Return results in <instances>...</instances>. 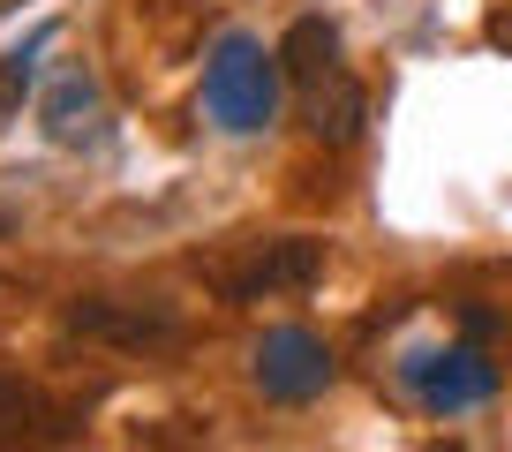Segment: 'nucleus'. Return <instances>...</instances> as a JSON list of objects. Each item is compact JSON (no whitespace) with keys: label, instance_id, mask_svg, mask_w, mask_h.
<instances>
[{"label":"nucleus","instance_id":"10","mask_svg":"<svg viewBox=\"0 0 512 452\" xmlns=\"http://www.w3.org/2000/svg\"><path fill=\"white\" fill-rule=\"evenodd\" d=\"M46 38H53V31H38L31 46H16L8 61H0V113H16V98L31 91V61H38V46H46Z\"/></svg>","mask_w":512,"mask_h":452},{"label":"nucleus","instance_id":"4","mask_svg":"<svg viewBox=\"0 0 512 452\" xmlns=\"http://www.w3.org/2000/svg\"><path fill=\"white\" fill-rule=\"evenodd\" d=\"M407 385L430 400V415H460V407H482L497 392V362L482 347H445V355L407 362Z\"/></svg>","mask_w":512,"mask_h":452},{"label":"nucleus","instance_id":"5","mask_svg":"<svg viewBox=\"0 0 512 452\" xmlns=\"http://www.w3.org/2000/svg\"><path fill=\"white\" fill-rule=\"evenodd\" d=\"M68 332L106 347H181V317L166 302H68Z\"/></svg>","mask_w":512,"mask_h":452},{"label":"nucleus","instance_id":"9","mask_svg":"<svg viewBox=\"0 0 512 452\" xmlns=\"http://www.w3.org/2000/svg\"><path fill=\"white\" fill-rule=\"evenodd\" d=\"M38 415H46V400H38V392L23 385V377H8V370H0V437H23Z\"/></svg>","mask_w":512,"mask_h":452},{"label":"nucleus","instance_id":"7","mask_svg":"<svg viewBox=\"0 0 512 452\" xmlns=\"http://www.w3.org/2000/svg\"><path fill=\"white\" fill-rule=\"evenodd\" d=\"M38 121H46V136H53V144H83V136H98V83L83 76V68H68V76L46 91Z\"/></svg>","mask_w":512,"mask_h":452},{"label":"nucleus","instance_id":"8","mask_svg":"<svg viewBox=\"0 0 512 452\" xmlns=\"http://www.w3.org/2000/svg\"><path fill=\"white\" fill-rule=\"evenodd\" d=\"M279 68H287L294 83H317V76H332L339 68V31L324 16H302L287 31V46H279Z\"/></svg>","mask_w":512,"mask_h":452},{"label":"nucleus","instance_id":"6","mask_svg":"<svg viewBox=\"0 0 512 452\" xmlns=\"http://www.w3.org/2000/svg\"><path fill=\"white\" fill-rule=\"evenodd\" d=\"M302 121H309V136H324V144H354L362 121H369V91L347 76V68H332V76L302 83Z\"/></svg>","mask_w":512,"mask_h":452},{"label":"nucleus","instance_id":"11","mask_svg":"<svg viewBox=\"0 0 512 452\" xmlns=\"http://www.w3.org/2000/svg\"><path fill=\"white\" fill-rule=\"evenodd\" d=\"M482 38H490L497 53H512V0H505V8H490V23H482Z\"/></svg>","mask_w":512,"mask_h":452},{"label":"nucleus","instance_id":"2","mask_svg":"<svg viewBox=\"0 0 512 452\" xmlns=\"http://www.w3.org/2000/svg\"><path fill=\"white\" fill-rule=\"evenodd\" d=\"M324 279V242L317 234H279V242H249L241 257L211 264V287L226 302H272V294H302Z\"/></svg>","mask_w":512,"mask_h":452},{"label":"nucleus","instance_id":"3","mask_svg":"<svg viewBox=\"0 0 512 452\" xmlns=\"http://www.w3.org/2000/svg\"><path fill=\"white\" fill-rule=\"evenodd\" d=\"M332 377H339L332 347L317 332H302V324H279V332L256 339V385H264V400L309 407L317 392H332Z\"/></svg>","mask_w":512,"mask_h":452},{"label":"nucleus","instance_id":"1","mask_svg":"<svg viewBox=\"0 0 512 452\" xmlns=\"http://www.w3.org/2000/svg\"><path fill=\"white\" fill-rule=\"evenodd\" d=\"M204 113L234 136L272 129L279 113V53H264L249 31H226L204 61Z\"/></svg>","mask_w":512,"mask_h":452}]
</instances>
